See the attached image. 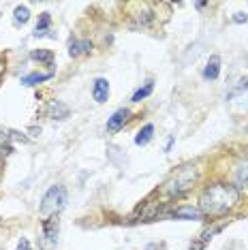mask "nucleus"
<instances>
[{
	"instance_id": "16",
	"label": "nucleus",
	"mask_w": 248,
	"mask_h": 250,
	"mask_svg": "<svg viewBox=\"0 0 248 250\" xmlns=\"http://www.w3.org/2000/svg\"><path fill=\"white\" fill-rule=\"evenodd\" d=\"M30 20V11H28V7H15V11H13V21L18 26H21V24H26V21Z\"/></svg>"
},
{
	"instance_id": "19",
	"label": "nucleus",
	"mask_w": 248,
	"mask_h": 250,
	"mask_svg": "<svg viewBox=\"0 0 248 250\" xmlns=\"http://www.w3.org/2000/svg\"><path fill=\"white\" fill-rule=\"evenodd\" d=\"M18 250H30V242H28L26 237H21L20 244H18Z\"/></svg>"
},
{
	"instance_id": "20",
	"label": "nucleus",
	"mask_w": 248,
	"mask_h": 250,
	"mask_svg": "<svg viewBox=\"0 0 248 250\" xmlns=\"http://www.w3.org/2000/svg\"><path fill=\"white\" fill-rule=\"evenodd\" d=\"M235 21H246V15L244 13H235Z\"/></svg>"
},
{
	"instance_id": "14",
	"label": "nucleus",
	"mask_w": 248,
	"mask_h": 250,
	"mask_svg": "<svg viewBox=\"0 0 248 250\" xmlns=\"http://www.w3.org/2000/svg\"><path fill=\"white\" fill-rule=\"evenodd\" d=\"M49 24H52V18H49V13H41V20H39V24L35 28V37H45V35H47Z\"/></svg>"
},
{
	"instance_id": "6",
	"label": "nucleus",
	"mask_w": 248,
	"mask_h": 250,
	"mask_svg": "<svg viewBox=\"0 0 248 250\" xmlns=\"http://www.w3.org/2000/svg\"><path fill=\"white\" fill-rule=\"evenodd\" d=\"M92 94H94V101H97V103H105L107 96H109V83H107V79L99 77L97 82H94Z\"/></svg>"
},
{
	"instance_id": "10",
	"label": "nucleus",
	"mask_w": 248,
	"mask_h": 250,
	"mask_svg": "<svg viewBox=\"0 0 248 250\" xmlns=\"http://www.w3.org/2000/svg\"><path fill=\"white\" fill-rule=\"evenodd\" d=\"M218 73H221V58L218 56H212L206 64V71H204V77L206 79H216Z\"/></svg>"
},
{
	"instance_id": "8",
	"label": "nucleus",
	"mask_w": 248,
	"mask_h": 250,
	"mask_svg": "<svg viewBox=\"0 0 248 250\" xmlns=\"http://www.w3.org/2000/svg\"><path fill=\"white\" fill-rule=\"evenodd\" d=\"M221 229H223V225H214L212 229L204 231V233H201V237H199V240H197L195 244H190V248H188V250H204V246H206V244L212 240V235H216V233L221 231Z\"/></svg>"
},
{
	"instance_id": "4",
	"label": "nucleus",
	"mask_w": 248,
	"mask_h": 250,
	"mask_svg": "<svg viewBox=\"0 0 248 250\" xmlns=\"http://www.w3.org/2000/svg\"><path fill=\"white\" fill-rule=\"evenodd\" d=\"M58 231H60V220L58 216H52V218H45V225H43V235L49 244H56L58 242Z\"/></svg>"
},
{
	"instance_id": "11",
	"label": "nucleus",
	"mask_w": 248,
	"mask_h": 250,
	"mask_svg": "<svg viewBox=\"0 0 248 250\" xmlns=\"http://www.w3.org/2000/svg\"><path fill=\"white\" fill-rule=\"evenodd\" d=\"M47 79H52V73H32V75L21 77V83L24 86H37V83L47 82Z\"/></svg>"
},
{
	"instance_id": "12",
	"label": "nucleus",
	"mask_w": 248,
	"mask_h": 250,
	"mask_svg": "<svg viewBox=\"0 0 248 250\" xmlns=\"http://www.w3.org/2000/svg\"><path fill=\"white\" fill-rule=\"evenodd\" d=\"M235 184L240 188H248V161H244L235 171Z\"/></svg>"
},
{
	"instance_id": "1",
	"label": "nucleus",
	"mask_w": 248,
	"mask_h": 250,
	"mask_svg": "<svg viewBox=\"0 0 248 250\" xmlns=\"http://www.w3.org/2000/svg\"><path fill=\"white\" fill-rule=\"evenodd\" d=\"M238 201H240L238 188L231 184L218 182V184H212L210 188L204 190V195L199 199V208H201V214L206 216H223L229 209H233Z\"/></svg>"
},
{
	"instance_id": "13",
	"label": "nucleus",
	"mask_w": 248,
	"mask_h": 250,
	"mask_svg": "<svg viewBox=\"0 0 248 250\" xmlns=\"http://www.w3.org/2000/svg\"><path fill=\"white\" fill-rule=\"evenodd\" d=\"M152 90H154V82H152V79H148V82H145V86H144V88H139L137 92L133 94V103H142L145 96H150V94H152Z\"/></svg>"
},
{
	"instance_id": "5",
	"label": "nucleus",
	"mask_w": 248,
	"mask_h": 250,
	"mask_svg": "<svg viewBox=\"0 0 248 250\" xmlns=\"http://www.w3.org/2000/svg\"><path fill=\"white\" fill-rule=\"evenodd\" d=\"M128 116H131V111L128 109H118L114 116L107 120V130H109V133H118V130L124 126V122L128 120Z\"/></svg>"
},
{
	"instance_id": "17",
	"label": "nucleus",
	"mask_w": 248,
	"mask_h": 250,
	"mask_svg": "<svg viewBox=\"0 0 248 250\" xmlns=\"http://www.w3.org/2000/svg\"><path fill=\"white\" fill-rule=\"evenodd\" d=\"M173 216H176V218H199L201 216V212L199 209H195V208H180V209H176V212H173Z\"/></svg>"
},
{
	"instance_id": "3",
	"label": "nucleus",
	"mask_w": 248,
	"mask_h": 250,
	"mask_svg": "<svg viewBox=\"0 0 248 250\" xmlns=\"http://www.w3.org/2000/svg\"><path fill=\"white\" fill-rule=\"evenodd\" d=\"M66 203V190L64 186H52L47 192H45L43 201H41V216L43 218H52V216H58V212L64 208Z\"/></svg>"
},
{
	"instance_id": "15",
	"label": "nucleus",
	"mask_w": 248,
	"mask_h": 250,
	"mask_svg": "<svg viewBox=\"0 0 248 250\" xmlns=\"http://www.w3.org/2000/svg\"><path fill=\"white\" fill-rule=\"evenodd\" d=\"M152 133H154V126H152V124H145V126L139 130L137 137H135V144H137V146H145L152 139Z\"/></svg>"
},
{
	"instance_id": "7",
	"label": "nucleus",
	"mask_w": 248,
	"mask_h": 250,
	"mask_svg": "<svg viewBox=\"0 0 248 250\" xmlns=\"http://www.w3.org/2000/svg\"><path fill=\"white\" fill-rule=\"evenodd\" d=\"M90 52H92V43L90 41H77V39H71L69 41V54L73 56V58L90 54Z\"/></svg>"
},
{
	"instance_id": "9",
	"label": "nucleus",
	"mask_w": 248,
	"mask_h": 250,
	"mask_svg": "<svg viewBox=\"0 0 248 250\" xmlns=\"http://www.w3.org/2000/svg\"><path fill=\"white\" fill-rule=\"evenodd\" d=\"M49 116L54 120H64V118H69V107L62 103V101H52L49 103Z\"/></svg>"
},
{
	"instance_id": "2",
	"label": "nucleus",
	"mask_w": 248,
	"mask_h": 250,
	"mask_svg": "<svg viewBox=\"0 0 248 250\" xmlns=\"http://www.w3.org/2000/svg\"><path fill=\"white\" fill-rule=\"evenodd\" d=\"M197 178H199V169H197L195 165H182V167H178L176 171L171 173V178L165 182V192L171 197H180L182 192L193 188Z\"/></svg>"
},
{
	"instance_id": "18",
	"label": "nucleus",
	"mask_w": 248,
	"mask_h": 250,
	"mask_svg": "<svg viewBox=\"0 0 248 250\" xmlns=\"http://www.w3.org/2000/svg\"><path fill=\"white\" fill-rule=\"evenodd\" d=\"M32 58L39 60V62H47V64H52L54 54L49 52V49H37V52H32Z\"/></svg>"
}]
</instances>
